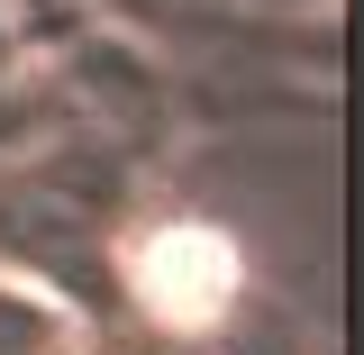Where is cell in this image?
I'll list each match as a JSON object with an SVG mask.
<instances>
[{
    "mask_svg": "<svg viewBox=\"0 0 364 355\" xmlns=\"http://www.w3.org/2000/svg\"><path fill=\"white\" fill-rule=\"evenodd\" d=\"M128 282L164 328H210L237 301V246L219 228H155V237H136Z\"/></svg>",
    "mask_w": 364,
    "mask_h": 355,
    "instance_id": "obj_1",
    "label": "cell"
}]
</instances>
